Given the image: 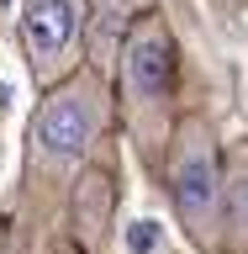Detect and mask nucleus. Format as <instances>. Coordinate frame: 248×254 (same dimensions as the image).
Returning a JSON list of instances; mask_svg holds the SVG:
<instances>
[{"mask_svg": "<svg viewBox=\"0 0 248 254\" xmlns=\"http://www.w3.org/2000/svg\"><path fill=\"white\" fill-rule=\"evenodd\" d=\"M111 122L106 79L79 64L74 74L48 85L27 127V190H63L90 164L95 143Z\"/></svg>", "mask_w": 248, "mask_h": 254, "instance_id": "nucleus-1", "label": "nucleus"}, {"mask_svg": "<svg viewBox=\"0 0 248 254\" xmlns=\"http://www.w3.org/2000/svg\"><path fill=\"white\" fill-rule=\"evenodd\" d=\"M116 74H122V111L127 127L138 138L143 159L158 164L164 159V143H169V111H174V79H180V48H174V32L158 11L127 21L122 43H116Z\"/></svg>", "mask_w": 248, "mask_h": 254, "instance_id": "nucleus-2", "label": "nucleus"}, {"mask_svg": "<svg viewBox=\"0 0 248 254\" xmlns=\"http://www.w3.org/2000/svg\"><path fill=\"white\" fill-rule=\"evenodd\" d=\"M164 190L196 249H222V143L206 117H180L164 143Z\"/></svg>", "mask_w": 248, "mask_h": 254, "instance_id": "nucleus-3", "label": "nucleus"}, {"mask_svg": "<svg viewBox=\"0 0 248 254\" xmlns=\"http://www.w3.org/2000/svg\"><path fill=\"white\" fill-rule=\"evenodd\" d=\"M90 43V0H27L21 5V53L37 90L58 85L85 64Z\"/></svg>", "mask_w": 248, "mask_h": 254, "instance_id": "nucleus-4", "label": "nucleus"}, {"mask_svg": "<svg viewBox=\"0 0 248 254\" xmlns=\"http://www.w3.org/2000/svg\"><path fill=\"white\" fill-rule=\"evenodd\" d=\"M222 249L248 254V143L222 154Z\"/></svg>", "mask_w": 248, "mask_h": 254, "instance_id": "nucleus-5", "label": "nucleus"}]
</instances>
